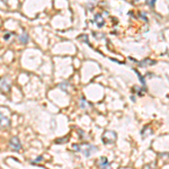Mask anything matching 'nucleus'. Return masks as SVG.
Here are the masks:
<instances>
[{
  "mask_svg": "<svg viewBox=\"0 0 169 169\" xmlns=\"http://www.w3.org/2000/svg\"><path fill=\"white\" fill-rule=\"evenodd\" d=\"M95 23H96V25H97L98 27H102V26L104 25L105 21H104L103 16H102L100 14H96L95 15Z\"/></svg>",
  "mask_w": 169,
  "mask_h": 169,
  "instance_id": "39448f33",
  "label": "nucleus"
},
{
  "mask_svg": "<svg viewBox=\"0 0 169 169\" xmlns=\"http://www.w3.org/2000/svg\"><path fill=\"white\" fill-rule=\"evenodd\" d=\"M9 148L12 149V150H15V151H19L21 149V141H19V139L17 137H14L10 139V141H9Z\"/></svg>",
  "mask_w": 169,
  "mask_h": 169,
  "instance_id": "7ed1b4c3",
  "label": "nucleus"
},
{
  "mask_svg": "<svg viewBox=\"0 0 169 169\" xmlns=\"http://www.w3.org/2000/svg\"><path fill=\"white\" fill-rule=\"evenodd\" d=\"M80 107H82V108H86V107H87V102L84 100V98H81V103H80Z\"/></svg>",
  "mask_w": 169,
  "mask_h": 169,
  "instance_id": "f8f14e48",
  "label": "nucleus"
},
{
  "mask_svg": "<svg viewBox=\"0 0 169 169\" xmlns=\"http://www.w3.org/2000/svg\"><path fill=\"white\" fill-rule=\"evenodd\" d=\"M65 141H68V137H62V140H56V141H55V143H64Z\"/></svg>",
  "mask_w": 169,
  "mask_h": 169,
  "instance_id": "ddd939ff",
  "label": "nucleus"
},
{
  "mask_svg": "<svg viewBox=\"0 0 169 169\" xmlns=\"http://www.w3.org/2000/svg\"><path fill=\"white\" fill-rule=\"evenodd\" d=\"M96 151H97V148L95 146H91V144H88V143H86L84 146H80V152H82L84 156L87 157V158L90 157Z\"/></svg>",
  "mask_w": 169,
  "mask_h": 169,
  "instance_id": "f03ea898",
  "label": "nucleus"
},
{
  "mask_svg": "<svg viewBox=\"0 0 169 169\" xmlns=\"http://www.w3.org/2000/svg\"><path fill=\"white\" fill-rule=\"evenodd\" d=\"M134 1H137V0H134Z\"/></svg>",
  "mask_w": 169,
  "mask_h": 169,
  "instance_id": "dca6fc26",
  "label": "nucleus"
},
{
  "mask_svg": "<svg viewBox=\"0 0 169 169\" xmlns=\"http://www.w3.org/2000/svg\"><path fill=\"white\" fill-rule=\"evenodd\" d=\"M42 160H43V158H42V157H40V158H37V159H36L35 161H42Z\"/></svg>",
  "mask_w": 169,
  "mask_h": 169,
  "instance_id": "2eb2a0df",
  "label": "nucleus"
},
{
  "mask_svg": "<svg viewBox=\"0 0 169 169\" xmlns=\"http://www.w3.org/2000/svg\"><path fill=\"white\" fill-rule=\"evenodd\" d=\"M155 63H156V61H152V60L146 59V60H143V61L139 62V67H141V68H146V67L150 65V64H155Z\"/></svg>",
  "mask_w": 169,
  "mask_h": 169,
  "instance_id": "0eeeda50",
  "label": "nucleus"
},
{
  "mask_svg": "<svg viewBox=\"0 0 169 169\" xmlns=\"http://www.w3.org/2000/svg\"><path fill=\"white\" fill-rule=\"evenodd\" d=\"M10 33H6V34H5V35H3V40H5V41H8V40H9V37H10Z\"/></svg>",
  "mask_w": 169,
  "mask_h": 169,
  "instance_id": "4468645a",
  "label": "nucleus"
},
{
  "mask_svg": "<svg viewBox=\"0 0 169 169\" xmlns=\"http://www.w3.org/2000/svg\"><path fill=\"white\" fill-rule=\"evenodd\" d=\"M117 139V134L116 132L114 131H111V130H106L102 137V140H103V143L104 144H111V143H114Z\"/></svg>",
  "mask_w": 169,
  "mask_h": 169,
  "instance_id": "f257e3e1",
  "label": "nucleus"
},
{
  "mask_svg": "<svg viewBox=\"0 0 169 169\" xmlns=\"http://www.w3.org/2000/svg\"><path fill=\"white\" fill-rule=\"evenodd\" d=\"M18 40H19V43H21V44H27L30 41V36L26 32H23V34L18 37Z\"/></svg>",
  "mask_w": 169,
  "mask_h": 169,
  "instance_id": "423d86ee",
  "label": "nucleus"
},
{
  "mask_svg": "<svg viewBox=\"0 0 169 169\" xmlns=\"http://www.w3.org/2000/svg\"><path fill=\"white\" fill-rule=\"evenodd\" d=\"M1 90L2 91H9V86L7 84V81H6V79H1Z\"/></svg>",
  "mask_w": 169,
  "mask_h": 169,
  "instance_id": "6e6552de",
  "label": "nucleus"
},
{
  "mask_svg": "<svg viewBox=\"0 0 169 169\" xmlns=\"http://www.w3.org/2000/svg\"><path fill=\"white\" fill-rule=\"evenodd\" d=\"M8 125H9V121H8V118L3 116V114L1 113V127L3 128V127L8 126Z\"/></svg>",
  "mask_w": 169,
  "mask_h": 169,
  "instance_id": "1a4fd4ad",
  "label": "nucleus"
},
{
  "mask_svg": "<svg viewBox=\"0 0 169 169\" xmlns=\"http://www.w3.org/2000/svg\"><path fill=\"white\" fill-rule=\"evenodd\" d=\"M97 167L99 169H111V165L106 157H100L97 160Z\"/></svg>",
  "mask_w": 169,
  "mask_h": 169,
  "instance_id": "20e7f679",
  "label": "nucleus"
},
{
  "mask_svg": "<svg viewBox=\"0 0 169 169\" xmlns=\"http://www.w3.org/2000/svg\"><path fill=\"white\" fill-rule=\"evenodd\" d=\"M134 71H135V74H137V77H139V79H140V81H141V84H142V86H143V87H146V80H144V78L142 77V74H139V72H137V70H134Z\"/></svg>",
  "mask_w": 169,
  "mask_h": 169,
  "instance_id": "9d476101",
  "label": "nucleus"
},
{
  "mask_svg": "<svg viewBox=\"0 0 169 169\" xmlns=\"http://www.w3.org/2000/svg\"><path fill=\"white\" fill-rule=\"evenodd\" d=\"M157 0H147V5L150 7H155V3H156Z\"/></svg>",
  "mask_w": 169,
  "mask_h": 169,
  "instance_id": "9b49d317",
  "label": "nucleus"
}]
</instances>
